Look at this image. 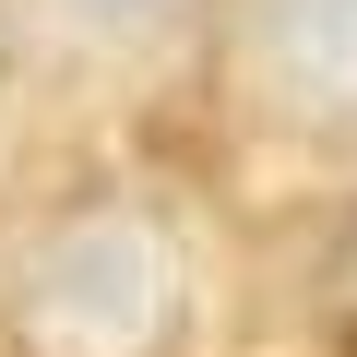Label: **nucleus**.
I'll return each mask as SVG.
<instances>
[{"label":"nucleus","instance_id":"f03ea898","mask_svg":"<svg viewBox=\"0 0 357 357\" xmlns=\"http://www.w3.org/2000/svg\"><path fill=\"white\" fill-rule=\"evenodd\" d=\"M84 13H107V24H143V13H167V0H84Z\"/></svg>","mask_w":357,"mask_h":357},{"label":"nucleus","instance_id":"f257e3e1","mask_svg":"<svg viewBox=\"0 0 357 357\" xmlns=\"http://www.w3.org/2000/svg\"><path fill=\"white\" fill-rule=\"evenodd\" d=\"M24 333L48 357H143L167 333V286H155V250L131 227H84L36 262L24 286Z\"/></svg>","mask_w":357,"mask_h":357}]
</instances>
